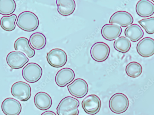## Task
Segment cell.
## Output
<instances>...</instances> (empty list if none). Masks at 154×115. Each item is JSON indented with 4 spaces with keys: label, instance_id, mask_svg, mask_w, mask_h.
Segmentation results:
<instances>
[{
    "label": "cell",
    "instance_id": "6da1fadb",
    "mask_svg": "<svg viewBox=\"0 0 154 115\" xmlns=\"http://www.w3.org/2000/svg\"><path fill=\"white\" fill-rule=\"evenodd\" d=\"M17 24L24 31L32 32L37 29L39 25V21L37 16L33 13L25 11L18 16Z\"/></svg>",
    "mask_w": 154,
    "mask_h": 115
},
{
    "label": "cell",
    "instance_id": "7a4b0ae2",
    "mask_svg": "<svg viewBox=\"0 0 154 115\" xmlns=\"http://www.w3.org/2000/svg\"><path fill=\"white\" fill-rule=\"evenodd\" d=\"M79 105L78 100L71 96L66 97L59 104L57 108V114L58 115H78Z\"/></svg>",
    "mask_w": 154,
    "mask_h": 115
},
{
    "label": "cell",
    "instance_id": "3957f363",
    "mask_svg": "<svg viewBox=\"0 0 154 115\" xmlns=\"http://www.w3.org/2000/svg\"><path fill=\"white\" fill-rule=\"evenodd\" d=\"M129 100L124 94L119 93L111 98L109 102V108L115 114H121L125 112L129 106Z\"/></svg>",
    "mask_w": 154,
    "mask_h": 115
},
{
    "label": "cell",
    "instance_id": "277c9868",
    "mask_svg": "<svg viewBox=\"0 0 154 115\" xmlns=\"http://www.w3.org/2000/svg\"><path fill=\"white\" fill-rule=\"evenodd\" d=\"M42 69L41 67L34 63H28L22 71L23 79L31 83H34L39 81L42 77Z\"/></svg>",
    "mask_w": 154,
    "mask_h": 115
},
{
    "label": "cell",
    "instance_id": "5b68a950",
    "mask_svg": "<svg viewBox=\"0 0 154 115\" xmlns=\"http://www.w3.org/2000/svg\"><path fill=\"white\" fill-rule=\"evenodd\" d=\"M47 60L51 66L56 68L65 66L67 61V56L66 52L60 49L51 50L47 54Z\"/></svg>",
    "mask_w": 154,
    "mask_h": 115
},
{
    "label": "cell",
    "instance_id": "8992f818",
    "mask_svg": "<svg viewBox=\"0 0 154 115\" xmlns=\"http://www.w3.org/2000/svg\"><path fill=\"white\" fill-rule=\"evenodd\" d=\"M31 89L27 83L18 81L11 87V93L13 96L22 101L28 100L31 96Z\"/></svg>",
    "mask_w": 154,
    "mask_h": 115
},
{
    "label": "cell",
    "instance_id": "52a82bcc",
    "mask_svg": "<svg viewBox=\"0 0 154 115\" xmlns=\"http://www.w3.org/2000/svg\"><path fill=\"white\" fill-rule=\"evenodd\" d=\"M110 52L109 46L103 42L95 43L91 50V54L92 58L98 62H103L108 58Z\"/></svg>",
    "mask_w": 154,
    "mask_h": 115
},
{
    "label": "cell",
    "instance_id": "ba28073f",
    "mask_svg": "<svg viewBox=\"0 0 154 115\" xmlns=\"http://www.w3.org/2000/svg\"><path fill=\"white\" fill-rule=\"evenodd\" d=\"M82 106L86 113L89 114L95 115L100 110L101 101L99 97L96 95H90L83 99Z\"/></svg>",
    "mask_w": 154,
    "mask_h": 115
},
{
    "label": "cell",
    "instance_id": "9c48e42d",
    "mask_svg": "<svg viewBox=\"0 0 154 115\" xmlns=\"http://www.w3.org/2000/svg\"><path fill=\"white\" fill-rule=\"evenodd\" d=\"M68 91L72 96L78 98H82L85 96L88 91L87 83L82 79L75 80L67 86Z\"/></svg>",
    "mask_w": 154,
    "mask_h": 115
},
{
    "label": "cell",
    "instance_id": "30bf717a",
    "mask_svg": "<svg viewBox=\"0 0 154 115\" xmlns=\"http://www.w3.org/2000/svg\"><path fill=\"white\" fill-rule=\"evenodd\" d=\"M6 61L8 65L11 69H19L28 63L29 59L22 52H12L7 55Z\"/></svg>",
    "mask_w": 154,
    "mask_h": 115
},
{
    "label": "cell",
    "instance_id": "8fae6325",
    "mask_svg": "<svg viewBox=\"0 0 154 115\" xmlns=\"http://www.w3.org/2000/svg\"><path fill=\"white\" fill-rule=\"evenodd\" d=\"M137 50L141 56L148 58L154 54V40L149 37H145L138 43Z\"/></svg>",
    "mask_w": 154,
    "mask_h": 115
},
{
    "label": "cell",
    "instance_id": "7c38bea8",
    "mask_svg": "<svg viewBox=\"0 0 154 115\" xmlns=\"http://www.w3.org/2000/svg\"><path fill=\"white\" fill-rule=\"evenodd\" d=\"M3 112L6 115H19L22 109L20 102L12 98H8L3 101L2 105Z\"/></svg>",
    "mask_w": 154,
    "mask_h": 115
},
{
    "label": "cell",
    "instance_id": "4fadbf2b",
    "mask_svg": "<svg viewBox=\"0 0 154 115\" xmlns=\"http://www.w3.org/2000/svg\"><path fill=\"white\" fill-rule=\"evenodd\" d=\"M134 19L127 12L119 11L115 13L111 16L109 21L111 24H117L122 27L125 28L132 24Z\"/></svg>",
    "mask_w": 154,
    "mask_h": 115
},
{
    "label": "cell",
    "instance_id": "5bb4252c",
    "mask_svg": "<svg viewBox=\"0 0 154 115\" xmlns=\"http://www.w3.org/2000/svg\"><path fill=\"white\" fill-rule=\"evenodd\" d=\"M75 77V73L72 69L69 68H63L56 74L55 82L59 86L64 87L72 81Z\"/></svg>",
    "mask_w": 154,
    "mask_h": 115
},
{
    "label": "cell",
    "instance_id": "9a60e30c",
    "mask_svg": "<svg viewBox=\"0 0 154 115\" xmlns=\"http://www.w3.org/2000/svg\"><path fill=\"white\" fill-rule=\"evenodd\" d=\"M122 32V28L115 24H106L102 27L101 34L103 37L108 41H112L116 39Z\"/></svg>",
    "mask_w": 154,
    "mask_h": 115
},
{
    "label": "cell",
    "instance_id": "2e32d148",
    "mask_svg": "<svg viewBox=\"0 0 154 115\" xmlns=\"http://www.w3.org/2000/svg\"><path fill=\"white\" fill-rule=\"evenodd\" d=\"M136 10L137 14L141 17H150L154 14V4L148 0H140L136 5Z\"/></svg>",
    "mask_w": 154,
    "mask_h": 115
},
{
    "label": "cell",
    "instance_id": "e0dca14e",
    "mask_svg": "<svg viewBox=\"0 0 154 115\" xmlns=\"http://www.w3.org/2000/svg\"><path fill=\"white\" fill-rule=\"evenodd\" d=\"M34 104L38 109L42 111L48 109L52 106V100L47 93L41 92L37 93L34 98Z\"/></svg>",
    "mask_w": 154,
    "mask_h": 115
},
{
    "label": "cell",
    "instance_id": "ac0fdd59",
    "mask_svg": "<svg viewBox=\"0 0 154 115\" xmlns=\"http://www.w3.org/2000/svg\"><path fill=\"white\" fill-rule=\"evenodd\" d=\"M56 3L58 12L63 16L72 15L75 8V3L74 0H57Z\"/></svg>",
    "mask_w": 154,
    "mask_h": 115
},
{
    "label": "cell",
    "instance_id": "d6986e66",
    "mask_svg": "<svg viewBox=\"0 0 154 115\" xmlns=\"http://www.w3.org/2000/svg\"><path fill=\"white\" fill-rule=\"evenodd\" d=\"M14 47L16 50L22 51L29 58H32L35 55V51L31 47L29 40L26 38H18L15 42Z\"/></svg>",
    "mask_w": 154,
    "mask_h": 115
},
{
    "label": "cell",
    "instance_id": "ffe728a7",
    "mask_svg": "<svg viewBox=\"0 0 154 115\" xmlns=\"http://www.w3.org/2000/svg\"><path fill=\"white\" fill-rule=\"evenodd\" d=\"M126 37L134 42L138 41L143 37L144 33L142 28L137 24H133L127 28L125 30Z\"/></svg>",
    "mask_w": 154,
    "mask_h": 115
},
{
    "label": "cell",
    "instance_id": "44dd1931",
    "mask_svg": "<svg viewBox=\"0 0 154 115\" xmlns=\"http://www.w3.org/2000/svg\"><path fill=\"white\" fill-rule=\"evenodd\" d=\"M29 42L33 48L36 50H40L45 46L47 40L46 37L43 34L37 32L34 33L31 36Z\"/></svg>",
    "mask_w": 154,
    "mask_h": 115
},
{
    "label": "cell",
    "instance_id": "7402d4cb",
    "mask_svg": "<svg viewBox=\"0 0 154 115\" xmlns=\"http://www.w3.org/2000/svg\"><path fill=\"white\" fill-rule=\"evenodd\" d=\"M17 19L16 15L8 16H3L0 20V25L5 31L10 32L14 31L16 27L15 22Z\"/></svg>",
    "mask_w": 154,
    "mask_h": 115
},
{
    "label": "cell",
    "instance_id": "603a6c76",
    "mask_svg": "<svg viewBox=\"0 0 154 115\" xmlns=\"http://www.w3.org/2000/svg\"><path fill=\"white\" fill-rule=\"evenodd\" d=\"M14 0H0V14L8 16L12 14L16 9Z\"/></svg>",
    "mask_w": 154,
    "mask_h": 115
},
{
    "label": "cell",
    "instance_id": "cb8c5ba5",
    "mask_svg": "<svg viewBox=\"0 0 154 115\" xmlns=\"http://www.w3.org/2000/svg\"><path fill=\"white\" fill-rule=\"evenodd\" d=\"M114 49L118 52L125 53L129 52L131 47L130 41L124 37H119L114 42Z\"/></svg>",
    "mask_w": 154,
    "mask_h": 115
},
{
    "label": "cell",
    "instance_id": "d4e9b609",
    "mask_svg": "<svg viewBox=\"0 0 154 115\" xmlns=\"http://www.w3.org/2000/svg\"><path fill=\"white\" fill-rule=\"evenodd\" d=\"M127 74L132 78H136L140 75L143 68L140 64L137 62H132L127 66L125 69Z\"/></svg>",
    "mask_w": 154,
    "mask_h": 115
},
{
    "label": "cell",
    "instance_id": "484cf974",
    "mask_svg": "<svg viewBox=\"0 0 154 115\" xmlns=\"http://www.w3.org/2000/svg\"><path fill=\"white\" fill-rule=\"evenodd\" d=\"M148 34H152L154 33V17L143 19L138 22Z\"/></svg>",
    "mask_w": 154,
    "mask_h": 115
},
{
    "label": "cell",
    "instance_id": "4316f807",
    "mask_svg": "<svg viewBox=\"0 0 154 115\" xmlns=\"http://www.w3.org/2000/svg\"><path fill=\"white\" fill-rule=\"evenodd\" d=\"M41 115H57L54 112L51 111H46L44 112Z\"/></svg>",
    "mask_w": 154,
    "mask_h": 115
}]
</instances>
